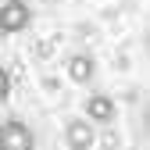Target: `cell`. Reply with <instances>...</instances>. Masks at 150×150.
I'll use <instances>...</instances> for the list:
<instances>
[{"instance_id": "8992f818", "label": "cell", "mask_w": 150, "mask_h": 150, "mask_svg": "<svg viewBox=\"0 0 150 150\" xmlns=\"http://www.w3.org/2000/svg\"><path fill=\"white\" fill-rule=\"evenodd\" d=\"M7 97H11V71L0 64V104H4Z\"/></svg>"}, {"instance_id": "277c9868", "label": "cell", "mask_w": 150, "mask_h": 150, "mask_svg": "<svg viewBox=\"0 0 150 150\" xmlns=\"http://www.w3.org/2000/svg\"><path fill=\"white\" fill-rule=\"evenodd\" d=\"M115 115H118V107H115V100L107 93H89L86 104H82V118L93 122V125H111Z\"/></svg>"}, {"instance_id": "52a82bcc", "label": "cell", "mask_w": 150, "mask_h": 150, "mask_svg": "<svg viewBox=\"0 0 150 150\" xmlns=\"http://www.w3.org/2000/svg\"><path fill=\"white\" fill-rule=\"evenodd\" d=\"M36 4H54V0H36Z\"/></svg>"}, {"instance_id": "7a4b0ae2", "label": "cell", "mask_w": 150, "mask_h": 150, "mask_svg": "<svg viewBox=\"0 0 150 150\" xmlns=\"http://www.w3.org/2000/svg\"><path fill=\"white\" fill-rule=\"evenodd\" d=\"M0 150H36L32 129L18 115H11L7 122H0Z\"/></svg>"}, {"instance_id": "6da1fadb", "label": "cell", "mask_w": 150, "mask_h": 150, "mask_svg": "<svg viewBox=\"0 0 150 150\" xmlns=\"http://www.w3.org/2000/svg\"><path fill=\"white\" fill-rule=\"evenodd\" d=\"M32 25V4L29 0H4L0 4V36H18Z\"/></svg>"}, {"instance_id": "3957f363", "label": "cell", "mask_w": 150, "mask_h": 150, "mask_svg": "<svg viewBox=\"0 0 150 150\" xmlns=\"http://www.w3.org/2000/svg\"><path fill=\"white\" fill-rule=\"evenodd\" d=\"M64 143H68V150H93L97 146V125L86 122L82 115L68 118L64 122Z\"/></svg>"}, {"instance_id": "5b68a950", "label": "cell", "mask_w": 150, "mask_h": 150, "mask_svg": "<svg viewBox=\"0 0 150 150\" xmlns=\"http://www.w3.org/2000/svg\"><path fill=\"white\" fill-rule=\"evenodd\" d=\"M64 68H68V79L79 82V86L93 82V75H97V61H93V54H71Z\"/></svg>"}]
</instances>
